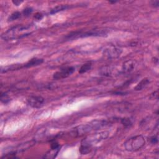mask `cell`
I'll return each instance as SVG.
<instances>
[{"label":"cell","instance_id":"6da1fadb","mask_svg":"<svg viewBox=\"0 0 159 159\" xmlns=\"http://www.w3.org/2000/svg\"><path fill=\"white\" fill-rule=\"evenodd\" d=\"M32 27L31 25H17L2 34L1 38L4 40L21 39L32 33Z\"/></svg>","mask_w":159,"mask_h":159},{"label":"cell","instance_id":"7a4b0ae2","mask_svg":"<svg viewBox=\"0 0 159 159\" xmlns=\"http://www.w3.org/2000/svg\"><path fill=\"white\" fill-rule=\"evenodd\" d=\"M108 32L104 29H93L88 31H76L73 32L65 36L66 40H73L80 38L88 37H106L107 35Z\"/></svg>","mask_w":159,"mask_h":159},{"label":"cell","instance_id":"3957f363","mask_svg":"<svg viewBox=\"0 0 159 159\" xmlns=\"http://www.w3.org/2000/svg\"><path fill=\"white\" fill-rule=\"evenodd\" d=\"M99 129V124L98 120H94L88 124L80 125L71 130V134L75 137H81L92 130Z\"/></svg>","mask_w":159,"mask_h":159},{"label":"cell","instance_id":"277c9868","mask_svg":"<svg viewBox=\"0 0 159 159\" xmlns=\"http://www.w3.org/2000/svg\"><path fill=\"white\" fill-rule=\"evenodd\" d=\"M109 132L106 130L88 135L81 140V145L92 147L94 145L106 140L109 137Z\"/></svg>","mask_w":159,"mask_h":159},{"label":"cell","instance_id":"5b68a950","mask_svg":"<svg viewBox=\"0 0 159 159\" xmlns=\"http://www.w3.org/2000/svg\"><path fill=\"white\" fill-rule=\"evenodd\" d=\"M145 144V140L141 135H137L127 139L124 143L125 149L128 152H136Z\"/></svg>","mask_w":159,"mask_h":159},{"label":"cell","instance_id":"8992f818","mask_svg":"<svg viewBox=\"0 0 159 159\" xmlns=\"http://www.w3.org/2000/svg\"><path fill=\"white\" fill-rule=\"evenodd\" d=\"M122 53V48L111 45L104 50L102 55L107 59H115L119 57Z\"/></svg>","mask_w":159,"mask_h":159},{"label":"cell","instance_id":"52a82bcc","mask_svg":"<svg viewBox=\"0 0 159 159\" xmlns=\"http://www.w3.org/2000/svg\"><path fill=\"white\" fill-rule=\"evenodd\" d=\"M120 71L112 65H105L99 69V74L101 76L111 77L119 75Z\"/></svg>","mask_w":159,"mask_h":159},{"label":"cell","instance_id":"ba28073f","mask_svg":"<svg viewBox=\"0 0 159 159\" xmlns=\"http://www.w3.org/2000/svg\"><path fill=\"white\" fill-rule=\"evenodd\" d=\"M27 104L32 107L38 109L41 107L45 102V99L38 95H32L30 96L27 99Z\"/></svg>","mask_w":159,"mask_h":159},{"label":"cell","instance_id":"9c48e42d","mask_svg":"<svg viewBox=\"0 0 159 159\" xmlns=\"http://www.w3.org/2000/svg\"><path fill=\"white\" fill-rule=\"evenodd\" d=\"M75 71L74 66H67L61 68L60 71L54 73L53 78L55 80H61L70 76Z\"/></svg>","mask_w":159,"mask_h":159},{"label":"cell","instance_id":"30bf717a","mask_svg":"<svg viewBox=\"0 0 159 159\" xmlns=\"http://www.w3.org/2000/svg\"><path fill=\"white\" fill-rule=\"evenodd\" d=\"M61 146L56 142H53L51 144V148L42 157L43 158L52 159L57 157L60 150Z\"/></svg>","mask_w":159,"mask_h":159},{"label":"cell","instance_id":"8fae6325","mask_svg":"<svg viewBox=\"0 0 159 159\" xmlns=\"http://www.w3.org/2000/svg\"><path fill=\"white\" fill-rule=\"evenodd\" d=\"M36 143V140L34 139L29 140V141H26L25 142H23L20 144H19L14 149V150L17 152V153H20L22 152H24L27 150H28L29 148H31L32 147H33Z\"/></svg>","mask_w":159,"mask_h":159},{"label":"cell","instance_id":"7c38bea8","mask_svg":"<svg viewBox=\"0 0 159 159\" xmlns=\"http://www.w3.org/2000/svg\"><path fill=\"white\" fill-rule=\"evenodd\" d=\"M136 66V61L134 60H128L125 61L122 67V72L124 73H129L132 71Z\"/></svg>","mask_w":159,"mask_h":159},{"label":"cell","instance_id":"4fadbf2b","mask_svg":"<svg viewBox=\"0 0 159 159\" xmlns=\"http://www.w3.org/2000/svg\"><path fill=\"white\" fill-rule=\"evenodd\" d=\"M23 68H24V65H23L22 64H12L4 67H2L1 69V73H6L7 71L19 70Z\"/></svg>","mask_w":159,"mask_h":159},{"label":"cell","instance_id":"5bb4252c","mask_svg":"<svg viewBox=\"0 0 159 159\" xmlns=\"http://www.w3.org/2000/svg\"><path fill=\"white\" fill-rule=\"evenodd\" d=\"M43 58H33L24 64V68H31L41 65L43 62Z\"/></svg>","mask_w":159,"mask_h":159},{"label":"cell","instance_id":"9a60e30c","mask_svg":"<svg viewBox=\"0 0 159 159\" xmlns=\"http://www.w3.org/2000/svg\"><path fill=\"white\" fill-rule=\"evenodd\" d=\"M150 83V80L147 78H145L142 79L135 87L134 89L135 91H141L145 88Z\"/></svg>","mask_w":159,"mask_h":159},{"label":"cell","instance_id":"2e32d148","mask_svg":"<svg viewBox=\"0 0 159 159\" xmlns=\"http://www.w3.org/2000/svg\"><path fill=\"white\" fill-rule=\"evenodd\" d=\"M68 8H70V6L68 5H59V6H57L55 7L54 8L52 9L50 12V14H56L58 12L62 11L63 10H66Z\"/></svg>","mask_w":159,"mask_h":159},{"label":"cell","instance_id":"e0dca14e","mask_svg":"<svg viewBox=\"0 0 159 159\" xmlns=\"http://www.w3.org/2000/svg\"><path fill=\"white\" fill-rule=\"evenodd\" d=\"M91 67H92V65L91 63L88 62V63H84L83 64L81 68H80V70H79V73L80 74H83V73H84L86 72H87L88 71L90 70L91 69Z\"/></svg>","mask_w":159,"mask_h":159},{"label":"cell","instance_id":"ac0fdd59","mask_svg":"<svg viewBox=\"0 0 159 159\" xmlns=\"http://www.w3.org/2000/svg\"><path fill=\"white\" fill-rule=\"evenodd\" d=\"M91 148L92 147H91L81 145L80 147L79 148V152L81 155H86L91 152Z\"/></svg>","mask_w":159,"mask_h":159},{"label":"cell","instance_id":"d6986e66","mask_svg":"<svg viewBox=\"0 0 159 159\" xmlns=\"http://www.w3.org/2000/svg\"><path fill=\"white\" fill-rule=\"evenodd\" d=\"M120 122L121 124L125 127H130L132 125V122L131 121V120L129 118H122L120 120Z\"/></svg>","mask_w":159,"mask_h":159},{"label":"cell","instance_id":"ffe728a7","mask_svg":"<svg viewBox=\"0 0 159 159\" xmlns=\"http://www.w3.org/2000/svg\"><path fill=\"white\" fill-rule=\"evenodd\" d=\"M20 17V13L19 12L16 11V12H14L12 13V14L10 15V16L9 17L7 20H8L9 22L13 21V20H16V19H19Z\"/></svg>","mask_w":159,"mask_h":159},{"label":"cell","instance_id":"44dd1931","mask_svg":"<svg viewBox=\"0 0 159 159\" xmlns=\"http://www.w3.org/2000/svg\"><path fill=\"white\" fill-rule=\"evenodd\" d=\"M1 100L2 102L4 103H7L9 101V98L8 97V96L6 94V93H1Z\"/></svg>","mask_w":159,"mask_h":159},{"label":"cell","instance_id":"7402d4cb","mask_svg":"<svg viewBox=\"0 0 159 159\" xmlns=\"http://www.w3.org/2000/svg\"><path fill=\"white\" fill-rule=\"evenodd\" d=\"M150 98L152 100H158V91L156 90L155 91L152 93L150 96Z\"/></svg>","mask_w":159,"mask_h":159},{"label":"cell","instance_id":"603a6c76","mask_svg":"<svg viewBox=\"0 0 159 159\" xmlns=\"http://www.w3.org/2000/svg\"><path fill=\"white\" fill-rule=\"evenodd\" d=\"M32 11H33V9L32 7H26L25 9H24L23 14H24V15L28 16L32 12Z\"/></svg>","mask_w":159,"mask_h":159},{"label":"cell","instance_id":"cb8c5ba5","mask_svg":"<svg viewBox=\"0 0 159 159\" xmlns=\"http://www.w3.org/2000/svg\"><path fill=\"white\" fill-rule=\"evenodd\" d=\"M158 135H153L150 138V142L152 144H156L158 143Z\"/></svg>","mask_w":159,"mask_h":159},{"label":"cell","instance_id":"d4e9b609","mask_svg":"<svg viewBox=\"0 0 159 159\" xmlns=\"http://www.w3.org/2000/svg\"><path fill=\"white\" fill-rule=\"evenodd\" d=\"M34 18L35 19L38 20H41L43 18V15L41 13H40V12H37V13H36L35 14Z\"/></svg>","mask_w":159,"mask_h":159},{"label":"cell","instance_id":"484cf974","mask_svg":"<svg viewBox=\"0 0 159 159\" xmlns=\"http://www.w3.org/2000/svg\"><path fill=\"white\" fill-rule=\"evenodd\" d=\"M12 3L14 4V5H16V6H19V5H20L24 1H19V0H13L12 1Z\"/></svg>","mask_w":159,"mask_h":159},{"label":"cell","instance_id":"4316f807","mask_svg":"<svg viewBox=\"0 0 159 159\" xmlns=\"http://www.w3.org/2000/svg\"><path fill=\"white\" fill-rule=\"evenodd\" d=\"M152 5H153L154 7H158V6H159V1H158V0L152 1Z\"/></svg>","mask_w":159,"mask_h":159}]
</instances>
